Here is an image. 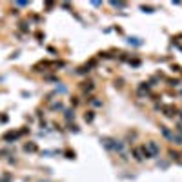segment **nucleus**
Returning a JSON list of instances; mask_svg holds the SVG:
<instances>
[{"label":"nucleus","instance_id":"nucleus-1","mask_svg":"<svg viewBox=\"0 0 182 182\" xmlns=\"http://www.w3.org/2000/svg\"><path fill=\"white\" fill-rule=\"evenodd\" d=\"M144 147L147 149V153H149L151 157H158V155H160V147H158L157 142H153V140H151V142H147V146H144Z\"/></svg>","mask_w":182,"mask_h":182},{"label":"nucleus","instance_id":"nucleus-2","mask_svg":"<svg viewBox=\"0 0 182 182\" xmlns=\"http://www.w3.org/2000/svg\"><path fill=\"white\" fill-rule=\"evenodd\" d=\"M162 135H164L167 140H171V142H173V137H175V133H173V131H170L167 127H162Z\"/></svg>","mask_w":182,"mask_h":182},{"label":"nucleus","instance_id":"nucleus-3","mask_svg":"<svg viewBox=\"0 0 182 182\" xmlns=\"http://www.w3.org/2000/svg\"><path fill=\"white\" fill-rule=\"evenodd\" d=\"M13 138H17V133L15 131H9V133L4 135V140H13Z\"/></svg>","mask_w":182,"mask_h":182},{"label":"nucleus","instance_id":"nucleus-4","mask_svg":"<svg viewBox=\"0 0 182 182\" xmlns=\"http://www.w3.org/2000/svg\"><path fill=\"white\" fill-rule=\"evenodd\" d=\"M24 151H37V144H33V142L31 144H26L24 146Z\"/></svg>","mask_w":182,"mask_h":182},{"label":"nucleus","instance_id":"nucleus-5","mask_svg":"<svg viewBox=\"0 0 182 182\" xmlns=\"http://www.w3.org/2000/svg\"><path fill=\"white\" fill-rule=\"evenodd\" d=\"M86 120H93V113L89 111V115H86Z\"/></svg>","mask_w":182,"mask_h":182}]
</instances>
